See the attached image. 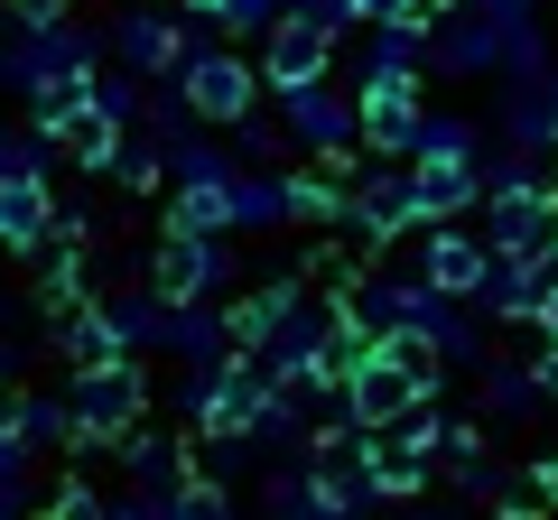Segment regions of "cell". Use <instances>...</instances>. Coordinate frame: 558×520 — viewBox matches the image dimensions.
I'll return each instance as SVG.
<instances>
[{
    "label": "cell",
    "mask_w": 558,
    "mask_h": 520,
    "mask_svg": "<svg viewBox=\"0 0 558 520\" xmlns=\"http://www.w3.org/2000/svg\"><path fill=\"white\" fill-rule=\"evenodd\" d=\"M410 177H418V214H428V223L465 214V205L484 196V168H475V149H447V159H410Z\"/></svg>",
    "instance_id": "cell-12"
},
{
    "label": "cell",
    "mask_w": 558,
    "mask_h": 520,
    "mask_svg": "<svg viewBox=\"0 0 558 520\" xmlns=\"http://www.w3.org/2000/svg\"><path fill=\"white\" fill-rule=\"evenodd\" d=\"M363 149H381V159H410L418 149V121H428V102H418V75H363Z\"/></svg>",
    "instance_id": "cell-8"
},
{
    "label": "cell",
    "mask_w": 558,
    "mask_h": 520,
    "mask_svg": "<svg viewBox=\"0 0 558 520\" xmlns=\"http://www.w3.org/2000/svg\"><path fill=\"white\" fill-rule=\"evenodd\" d=\"M260 94H270V75H260V65L223 57V47H186V65H178V102H186L196 121H242Z\"/></svg>",
    "instance_id": "cell-3"
},
{
    "label": "cell",
    "mask_w": 558,
    "mask_h": 520,
    "mask_svg": "<svg viewBox=\"0 0 558 520\" xmlns=\"http://www.w3.org/2000/svg\"><path fill=\"white\" fill-rule=\"evenodd\" d=\"M94 102L131 131V121H140V65H131V75H94Z\"/></svg>",
    "instance_id": "cell-23"
},
{
    "label": "cell",
    "mask_w": 558,
    "mask_h": 520,
    "mask_svg": "<svg viewBox=\"0 0 558 520\" xmlns=\"http://www.w3.org/2000/svg\"><path fill=\"white\" fill-rule=\"evenodd\" d=\"M65 344H75V362H112V354H131V335H121V307H84V317L65 325Z\"/></svg>",
    "instance_id": "cell-19"
},
{
    "label": "cell",
    "mask_w": 558,
    "mask_h": 520,
    "mask_svg": "<svg viewBox=\"0 0 558 520\" xmlns=\"http://www.w3.org/2000/svg\"><path fill=\"white\" fill-rule=\"evenodd\" d=\"M233 223L242 233H270V223H289V168H242L233 177Z\"/></svg>",
    "instance_id": "cell-15"
},
{
    "label": "cell",
    "mask_w": 558,
    "mask_h": 520,
    "mask_svg": "<svg viewBox=\"0 0 558 520\" xmlns=\"http://www.w3.org/2000/svg\"><path fill=\"white\" fill-rule=\"evenodd\" d=\"M149 280H159L168 298H215V288H223V233L168 223V242H159V270H149Z\"/></svg>",
    "instance_id": "cell-10"
},
{
    "label": "cell",
    "mask_w": 558,
    "mask_h": 520,
    "mask_svg": "<svg viewBox=\"0 0 558 520\" xmlns=\"http://www.w3.org/2000/svg\"><path fill=\"white\" fill-rule=\"evenodd\" d=\"M363 75H428V28H410V20L373 28V47H363Z\"/></svg>",
    "instance_id": "cell-17"
},
{
    "label": "cell",
    "mask_w": 558,
    "mask_h": 520,
    "mask_svg": "<svg viewBox=\"0 0 558 520\" xmlns=\"http://www.w3.org/2000/svg\"><path fill=\"white\" fill-rule=\"evenodd\" d=\"M112 177H121V186H159V177H178V159H159V149H121Z\"/></svg>",
    "instance_id": "cell-24"
},
{
    "label": "cell",
    "mask_w": 558,
    "mask_h": 520,
    "mask_svg": "<svg viewBox=\"0 0 558 520\" xmlns=\"http://www.w3.org/2000/svg\"><path fill=\"white\" fill-rule=\"evenodd\" d=\"M539 335H558V298H549V307H539Z\"/></svg>",
    "instance_id": "cell-29"
},
{
    "label": "cell",
    "mask_w": 558,
    "mask_h": 520,
    "mask_svg": "<svg viewBox=\"0 0 558 520\" xmlns=\"http://www.w3.org/2000/svg\"><path fill=\"white\" fill-rule=\"evenodd\" d=\"M484 242H494L502 260H531L558 242V186H494V205H484Z\"/></svg>",
    "instance_id": "cell-7"
},
{
    "label": "cell",
    "mask_w": 558,
    "mask_h": 520,
    "mask_svg": "<svg viewBox=\"0 0 558 520\" xmlns=\"http://www.w3.org/2000/svg\"><path fill=\"white\" fill-rule=\"evenodd\" d=\"M65 400H75V446H102V437H121V428L140 419V362L131 354H112V362H75V381H65Z\"/></svg>",
    "instance_id": "cell-2"
},
{
    "label": "cell",
    "mask_w": 558,
    "mask_h": 520,
    "mask_svg": "<svg viewBox=\"0 0 558 520\" xmlns=\"http://www.w3.org/2000/svg\"><path fill=\"white\" fill-rule=\"evenodd\" d=\"M65 149H75V168H94V177H102V168H121V149H131V140H121V121L94 102V112L65 131Z\"/></svg>",
    "instance_id": "cell-18"
},
{
    "label": "cell",
    "mask_w": 558,
    "mask_h": 520,
    "mask_svg": "<svg viewBox=\"0 0 558 520\" xmlns=\"http://www.w3.org/2000/svg\"><path fill=\"white\" fill-rule=\"evenodd\" d=\"M279 419V372L260 354H223L196 372V428L205 437H252Z\"/></svg>",
    "instance_id": "cell-1"
},
{
    "label": "cell",
    "mask_w": 558,
    "mask_h": 520,
    "mask_svg": "<svg viewBox=\"0 0 558 520\" xmlns=\"http://www.w3.org/2000/svg\"><path fill=\"white\" fill-rule=\"evenodd\" d=\"M279 10H289V0H205L196 20H205V28H233V38H260Z\"/></svg>",
    "instance_id": "cell-20"
},
{
    "label": "cell",
    "mask_w": 558,
    "mask_h": 520,
    "mask_svg": "<svg viewBox=\"0 0 558 520\" xmlns=\"http://www.w3.org/2000/svg\"><path fill=\"white\" fill-rule=\"evenodd\" d=\"M299 298H307L299 280H270V288H252V298H233V307H223V325H233V354H270V335L299 317Z\"/></svg>",
    "instance_id": "cell-13"
},
{
    "label": "cell",
    "mask_w": 558,
    "mask_h": 520,
    "mask_svg": "<svg viewBox=\"0 0 558 520\" xmlns=\"http://www.w3.org/2000/svg\"><path fill=\"white\" fill-rule=\"evenodd\" d=\"M10 419H20L38 446H57V437L75 446V400H10Z\"/></svg>",
    "instance_id": "cell-21"
},
{
    "label": "cell",
    "mask_w": 558,
    "mask_h": 520,
    "mask_svg": "<svg viewBox=\"0 0 558 520\" xmlns=\"http://www.w3.org/2000/svg\"><path fill=\"white\" fill-rule=\"evenodd\" d=\"M549 159H558V140H549Z\"/></svg>",
    "instance_id": "cell-31"
},
{
    "label": "cell",
    "mask_w": 558,
    "mask_h": 520,
    "mask_svg": "<svg viewBox=\"0 0 558 520\" xmlns=\"http://www.w3.org/2000/svg\"><path fill=\"white\" fill-rule=\"evenodd\" d=\"M418 177H410V159L400 168H363L354 177V205H344V233L363 242V251H381V242H400V233H418Z\"/></svg>",
    "instance_id": "cell-4"
},
{
    "label": "cell",
    "mask_w": 558,
    "mask_h": 520,
    "mask_svg": "<svg viewBox=\"0 0 558 520\" xmlns=\"http://www.w3.org/2000/svg\"><path fill=\"white\" fill-rule=\"evenodd\" d=\"M531 483H539V502H558V456H539V465H531Z\"/></svg>",
    "instance_id": "cell-27"
},
{
    "label": "cell",
    "mask_w": 558,
    "mask_h": 520,
    "mask_svg": "<svg viewBox=\"0 0 558 520\" xmlns=\"http://www.w3.org/2000/svg\"><path fill=\"white\" fill-rule=\"evenodd\" d=\"M539 400H549V391H539V362L531 372H521V362H494V372H484V419L494 428H521Z\"/></svg>",
    "instance_id": "cell-16"
},
{
    "label": "cell",
    "mask_w": 558,
    "mask_h": 520,
    "mask_svg": "<svg viewBox=\"0 0 558 520\" xmlns=\"http://www.w3.org/2000/svg\"><path fill=\"white\" fill-rule=\"evenodd\" d=\"M10 20H20V38H47L65 10H57V0H10Z\"/></svg>",
    "instance_id": "cell-26"
},
{
    "label": "cell",
    "mask_w": 558,
    "mask_h": 520,
    "mask_svg": "<svg viewBox=\"0 0 558 520\" xmlns=\"http://www.w3.org/2000/svg\"><path fill=\"white\" fill-rule=\"evenodd\" d=\"M233 177H242V159H233V168H186V177H178V214H168V223H196V233H242V223H233Z\"/></svg>",
    "instance_id": "cell-14"
},
{
    "label": "cell",
    "mask_w": 558,
    "mask_h": 520,
    "mask_svg": "<svg viewBox=\"0 0 558 520\" xmlns=\"http://www.w3.org/2000/svg\"><path fill=\"white\" fill-rule=\"evenodd\" d=\"M28 446H38V437H28V428L10 419V409H0V483H10V474H20V465H28Z\"/></svg>",
    "instance_id": "cell-25"
},
{
    "label": "cell",
    "mask_w": 558,
    "mask_h": 520,
    "mask_svg": "<svg viewBox=\"0 0 558 520\" xmlns=\"http://www.w3.org/2000/svg\"><path fill=\"white\" fill-rule=\"evenodd\" d=\"M38 242H57V205H47L38 168L10 159L0 168V251H38Z\"/></svg>",
    "instance_id": "cell-11"
},
{
    "label": "cell",
    "mask_w": 558,
    "mask_h": 520,
    "mask_svg": "<svg viewBox=\"0 0 558 520\" xmlns=\"http://www.w3.org/2000/svg\"><path fill=\"white\" fill-rule=\"evenodd\" d=\"M112 47H121V65H140V75H178L186 65V20L168 10V0H131L121 28H112Z\"/></svg>",
    "instance_id": "cell-9"
},
{
    "label": "cell",
    "mask_w": 558,
    "mask_h": 520,
    "mask_svg": "<svg viewBox=\"0 0 558 520\" xmlns=\"http://www.w3.org/2000/svg\"><path fill=\"white\" fill-rule=\"evenodd\" d=\"M539 391L558 400V335H549V354H539Z\"/></svg>",
    "instance_id": "cell-28"
},
{
    "label": "cell",
    "mask_w": 558,
    "mask_h": 520,
    "mask_svg": "<svg viewBox=\"0 0 558 520\" xmlns=\"http://www.w3.org/2000/svg\"><path fill=\"white\" fill-rule=\"evenodd\" d=\"M494 260H502V251H494L484 233H465L457 214H447V223H418V280L447 288V298H484Z\"/></svg>",
    "instance_id": "cell-5"
},
{
    "label": "cell",
    "mask_w": 558,
    "mask_h": 520,
    "mask_svg": "<svg viewBox=\"0 0 558 520\" xmlns=\"http://www.w3.org/2000/svg\"><path fill=\"white\" fill-rule=\"evenodd\" d=\"M447 149H475V131H465L457 112H428V121H418V149H410V159H447Z\"/></svg>",
    "instance_id": "cell-22"
},
{
    "label": "cell",
    "mask_w": 558,
    "mask_h": 520,
    "mask_svg": "<svg viewBox=\"0 0 558 520\" xmlns=\"http://www.w3.org/2000/svg\"><path fill=\"white\" fill-rule=\"evenodd\" d=\"M549 112H558V75H549Z\"/></svg>",
    "instance_id": "cell-30"
},
{
    "label": "cell",
    "mask_w": 558,
    "mask_h": 520,
    "mask_svg": "<svg viewBox=\"0 0 558 520\" xmlns=\"http://www.w3.org/2000/svg\"><path fill=\"white\" fill-rule=\"evenodd\" d=\"M279 112H289L299 149H354V140H363V94H344L336 75L289 84V94H279Z\"/></svg>",
    "instance_id": "cell-6"
}]
</instances>
